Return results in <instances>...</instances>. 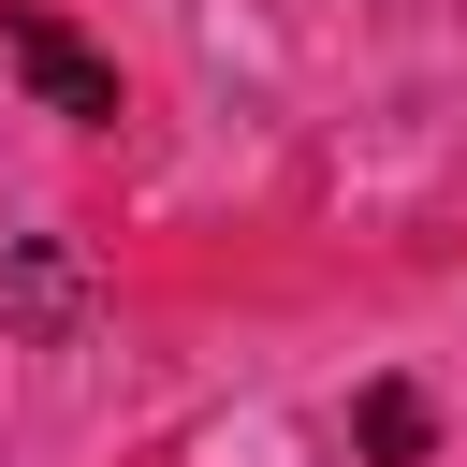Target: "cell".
Here are the masks:
<instances>
[{"label":"cell","instance_id":"obj_1","mask_svg":"<svg viewBox=\"0 0 467 467\" xmlns=\"http://www.w3.org/2000/svg\"><path fill=\"white\" fill-rule=\"evenodd\" d=\"M0 58H15V88H29L44 117H73V131H102V117H117V73H102L44 0H0Z\"/></svg>","mask_w":467,"mask_h":467},{"label":"cell","instance_id":"obj_2","mask_svg":"<svg viewBox=\"0 0 467 467\" xmlns=\"http://www.w3.org/2000/svg\"><path fill=\"white\" fill-rule=\"evenodd\" d=\"M0 321H15V336H73V321H88L73 248H44V234H29V248H0Z\"/></svg>","mask_w":467,"mask_h":467},{"label":"cell","instance_id":"obj_3","mask_svg":"<svg viewBox=\"0 0 467 467\" xmlns=\"http://www.w3.org/2000/svg\"><path fill=\"white\" fill-rule=\"evenodd\" d=\"M350 438H365V467H423V438H438V409H423L409 379H365V409H350Z\"/></svg>","mask_w":467,"mask_h":467}]
</instances>
